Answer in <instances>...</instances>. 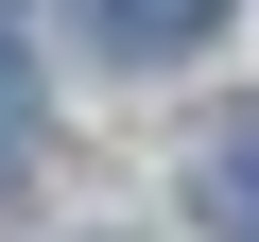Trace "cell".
Here are the masks:
<instances>
[{"instance_id": "cell-1", "label": "cell", "mask_w": 259, "mask_h": 242, "mask_svg": "<svg viewBox=\"0 0 259 242\" xmlns=\"http://www.w3.org/2000/svg\"><path fill=\"white\" fill-rule=\"evenodd\" d=\"M87 35L156 69V52H207V35H225V0H87Z\"/></svg>"}, {"instance_id": "cell-2", "label": "cell", "mask_w": 259, "mask_h": 242, "mask_svg": "<svg viewBox=\"0 0 259 242\" xmlns=\"http://www.w3.org/2000/svg\"><path fill=\"white\" fill-rule=\"evenodd\" d=\"M190 190H207V242H259V104L207 139V173H190Z\"/></svg>"}, {"instance_id": "cell-3", "label": "cell", "mask_w": 259, "mask_h": 242, "mask_svg": "<svg viewBox=\"0 0 259 242\" xmlns=\"http://www.w3.org/2000/svg\"><path fill=\"white\" fill-rule=\"evenodd\" d=\"M0 35H18V0H0Z\"/></svg>"}]
</instances>
